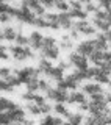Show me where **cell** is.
<instances>
[{
	"label": "cell",
	"mask_w": 111,
	"mask_h": 125,
	"mask_svg": "<svg viewBox=\"0 0 111 125\" xmlns=\"http://www.w3.org/2000/svg\"><path fill=\"white\" fill-rule=\"evenodd\" d=\"M69 103L72 105H81V103H86L88 99H86V94L83 91H72L69 94Z\"/></svg>",
	"instance_id": "obj_18"
},
{
	"label": "cell",
	"mask_w": 111,
	"mask_h": 125,
	"mask_svg": "<svg viewBox=\"0 0 111 125\" xmlns=\"http://www.w3.org/2000/svg\"><path fill=\"white\" fill-rule=\"evenodd\" d=\"M67 122H70V124H74V125H83V122H85V116H83L80 111L70 113L69 117H67Z\"/></svg>",
	"instance_id": "obj_26"
},
{
	"label": "cell",
	"mask_w": 111,
	"mask_h": 125,
	"mask_svg": "<svg viewBox=\"0 0 111 125\" xmlns=\"http://www.w3.org/2000/svg\"><path fill=\"white\" fill-rule=\"evenodd\" d=\"M99 10V6L96 5V3H91V2H88V3H85V11L86 13H96V11Z\"/></svg>",
	"instance_id": "obj_39"
},
{
	"label": "cell",
	"mask_w": 111,
	"mask_h": 125,
	"mask_svg": "<svg viewBox=\"0 0 111 125\" xmlns=\"http://www.w3.org/2000/svg\"><path fill=\"white\" fill-rule=\"evenodd\" d=\"M41 5L45 8V11H47V10L50 11V10H53V8H55V2H50V0H42Z\"/></svg>",
	"instance_id": "obj_42"
},
{
	"label": "cell",
	"mask_w": 111,
	"mask_h": 125,
	"mask_svg": "<svg viewBox=\"0 0 111 125\" xmlns=\"http://www.w3.org/2000/svg\"><path fill=\"white\" fill-rule=\"evenodd\" d=\"M92 41H94V45H96V50H100V52H106V50H110V44H108V41H106V38H105L103 33L96 34V38H94Z\"/></svg>",
	"instance_id": "obj_16"
},
{
	"label": "cell",
	"mask_w": 111,
	"mask_h": 125,
	"mask_svg": "<svg viewBox=\"0 0 111 125\" xmlns=\"http://www.w3.org/2000/svg\"><path fill=\"white\" fill-rule=\"evenodd\" d=\"M105 34V38H106V41H108V44L111 45V30H108L106 33H103Z\"/></svg>",
	"instance_id": "obj_46"
},
{
	"label": "cell",
	"mask_w": 111,
	"mask_h": 125,
	"mask_svg": "<svg viewBox=\"0 0 111 125\" xmlns=\"http://www.w3.org/2000/svg\"><path fill=\"white\" fill-rule=\"evenodd\" d=\"M11 75H13V70H11L10 67H0V78H2V80L8 81V78H10Z\"/></svg>",
	"instance_id": "obj_35"
},
{
	"label": "cell",
	"mask_w": 111,
	"mask_h": 125,
	"mask_svg": "<svg viewBox=\"0 0 111 125\" xmlns=\"http://www.w3.org/2000/svg\"><path fill=\"white\" fill-rule=\"evenodd\" d=\"M47 77H49L50 80H55V81L58 83V81L64 80V77H66V75H64V70H61V69L58 67V66H53V69L49 72V75H47Z\"/></svg>",
	"instance_id": "obj_25"
},
{
	"label": "cell",
	"mask_w": 111,
	"mask_h": 125,
	"mask_svg": "<svg viewBox=\"0 0 111 125\" xmlns=\"http://www.w3.org/2000/svg\"><path fill=\"white\" fill-rule=\"evenodd\" d=\"M70 62V66H74L75 70H86L89 67V60L86 56H83V55L77 53V52H70L69 53V60H67Z\"/></svg>",
	"instance_id": "obj_6"
},
{
	"label": "cell",
	"mask_w": 111,
	"mask_h": 125,
	"mask_svg": "<svg viewBox=\"0 0 111 125\" xmlns=\"http://www.w3.org/2000/svg\"><path fill=\"white\" fill-rule=\"evenodd\" d=\"M45 21L49 22V28L50 30H61V27H59V19H58V13H52V11H47V13L44 14Z\"/></svg>",
	"instance_id": "obj_14"
},
{
	"label": "cell",
	"mask_w": 111,
	"mask_h": 125,
	"mask_svg": "<svg viewBox=\"0 0 111 125\" xmlns=\"http://www.w3.org/2000/svg\"><path fill=\"white\" fill-rule=\"evenodd\" d=\"M58 19H59V27L61 30H72L74 28V21L69 16V13H58Z\"/></svg>",
	"instance_id": "obj_15"
},
{
	"label": "cell",
	"mask_w": 111,
	"mask_h": 125,
	"mask_svg": "<svg viewBox=\"0 0 111 125\" xmlns=\"http://www.w3.org/2000/svg\"><path fill=\"white\" fill-rule=\"evenodd\" d=\"M0 33H2V28H0Z\"/></svg>",
	"instance_id": "obj_51"
},
{
	"label": "cell",
	"mask_w": 111,
	"mask_h": 125,
	"mask_svg": "<svg viewBox=\"0 0 111 125\" xmlns=\"http://www.w3.org/2000/svg\"><path fill=\"white\" fill-rule=\"evenodd\" d=\"M8 58H10V50H8V47H5L3 44H0V60L6 61Z\"/></svg>",
	"instance_id": "obj_37"
},
{
	"label": "cell",
	"mask_w": 111,
	"mask_h": 125,
	"mask_svg": "<svg viewBox=\"0 0 111 125\" xmlns=\"http://www.w3.org/2000/svg\"><path fill=\"white\" fill-rule=\"evenodd\" d=\"M34 25H36L38 28H49V22L45 21L44 16H42V17H36V21H34Z\"/></svg>",
	"instance_id": "obj_36"
},
{
	"label": "cell",
	"mask_w": 111,
	"mask_h": 125,
	"mask_svg": "<svg viewBox=\"0 0 111 125\" xmlns=\"http://www.w3.org/2000/svg\"><path fill=\"white\" fill-rule=\"evenodd\" d=\"M42 42H44V36H42L38 30L31 31L30 36H28V47L33 50V52L34 50H41L42 49Z\"/></svg>",
	"instance_id": "obj_11"
},
{
	"label": "cell",
	"mask_w": 111,
	"mask_h": 125,
	"mask_svg": "<svg viewBox=\"0 0 111 125\" xmlns=\"http://www.w3.org/2000/svg\"><path fill=\"white\" fill-rule=\"evenodd\" d=\"M103 53L105 52H100V50H96V52H94L92 55H91V56L88 58V60L91 61V62H94V64H96V67L99 64H100L102 61H103Z\"/></svg>",
	"instance_id": "obj_31"
},
{
	"label": "cell",
	"mask_w": 111,
	"mask_h": 125,
	"mask_svg": "<svg viewBox=\"0 0 111 125\" xmlns=\"http://www.w3.org/2000/svg\"><path fill=\"white\" fill-rule=\"evenodd\" d=\"M17 106V103L6 97H0V113H10L11 109H14Z\"/></svg>",
	"instance_id": "obj_21"
},
{
	"label": "cell",
	"mask_w": 111,
	"mask_h": 125,
	"mask_svg": "<svg viewBox=\"0 0 111 125\" xmlns=\"http://www.w3.org/2000/svg\"><path fill=\"white\" fill-rule=\"evenodd\" d=\"M64 122H63V119L59 116H50L47 114L42 117V120L39 122V125H63Z\"/></svg>",
	"instance_id": "obj_22"
},
{
	"label": "cell",
	"mask_w": 111,
	"mask_h": 125,
	"mask_svg": "<svg viewBox=\"0 0 111 125\" xmlns=\"http://www.w3.org/2000/svg\"><path fill=\"white\" fill-rule=\"evenodd\" d=\"M88 105H89V113H91V116L105 114V113L110 109L108 103H106V100H105V92H103V94H99V95L91 97V100L88 102Z\"/></svg>",
	"instance_id": "obj_2"
},
{
	"label": "cell",
	"mask_w": 111,
	"mask_h": 125,
	"mask_svg": "<svg viewBox=\"0 0 111 125\" xmlns=\"http://www.w3.org/2000/svg\"><path fill=\"white\" fill-rule=\"evenodd\" d=\"M13 91H14L13 86L8 83V81H5V80L0 78V92H13Z\"/></svg>",
	"instance_id": "obj_34"
},
{
	"label": "cell",
	"mask_w": 111,
	"mask_h": 125,
	"mask_svg": "<svg viewBox=\"0 0 111 125\" xmlns=\"http://www.w3.org/2000/svg\"><path fill=\"white\" fill-rule=\"evenodd\" d=\"M96 70H97V67H88L85 70V78L86 80H92L96 77Z\"/></svg>",
	"instance_id": "obj_38"
},
{
	"label": "cell",
	"mask_w": 111,
	"mask_h": 125,
	"mask_svg": "<svg viewBox=\"0 0 111 125\" xmlns=\"http://www.w3.org/2000/svg\"><path fill=\"white\" fill-rule=\"evenodd\" d=\"M22 6H25V8H28V10L33 13L36 17H42L47 11H45V8L41 5V2H38V0H23V2L21 3Z\"/></svg>",
	"instance_id": "obj_9"
},
{
	"label": "cell",
	"mask_w": 111,
	"mask_h": 125,
	"mask_svg": "<svg viewBox=\"0 0 111 125\" xmlns=\"http://www.w3.org/2000/svg\"><path fill=\"white\" fill-rule=\"evenodd\" d=\"M50 88H52V86H50V83H49L47 80H39V91H44V92H47Z\"/></svg>",
	"instance_id": "obj_40"
},
{
	"label": "cell",
	"mask_w": 111,
	"mask_h": 125,
	"mask_svg": "<svg viewBox=\"0 0 111 125\" xmlns=\"http://www.w3.org/2000/svg\"><path fill=\"white\" fill-rule=\"evenodd\" d=\"M74 30L77 31L78 34H83V36H96V27L92 23H89L88 21H77L74 22Z\"/></svg>",
	"instance_id": "obj_7"
},
{
	"label": "cell",
	"mask_w": 111,
	"mask_h": 125,
	"mask_svg": "<svg viewBox=\"0 0 111 125\" xmlns=\"http://www.w3.org/2000/svg\"><path fill=\"white\" fill-rule=\"evenodd\" d=\"M53 109H55V113H56L59 117H69V114H70V111L67 109V106L64 103H56Z\"/></svg>",
	"instance_id": "obj_30"
},
{
	"label": "cell",
	"mask_w": 111,
	"mask_h": 125,
	"mask_svg": "<svg viewBox=\"0 0 111 125\" xmlns=\"http://www.w3.org/2000/svg\"><path fill=\"white\" fill-rule=\"evenodd\" d=\"M45 97L56 103H66L69 100V94L67 91H63V89H58V88H50L49 91L45 92Z\"/></svg>",
	"instance_id": "obj_8"
},
{
	"label": "cell",
	"mask_w": 111,
	"mask_h": 125,
	"mask_svg": "<svg viewBox=\"0 0 111 125\" xmlns=\"http://www.w3.org/2000/svg\"><path fill=\"white\" fill-rule=\"evenodd\" d=\"M63 125H74V124H70V122H64Z\"/></svg>",
	"instance_id": "obj_49"
},
{
	"label": "cell",
	"mask_w": 111,
	"mask_h": 125,
	"mask_svg": "<svg viewBox=\"0 0 111 125\" xmlns=\"http://www.w3.org/2000/svg\"><path fill=\"white\" fill-rule=\"evenodd\" d=\"M77 53L83 55V56L89 58L91 55L96 52V45H94V41L92 39H86V41H81L80 44L77 45V50H75Z\"/></svg>",
	"instance_id": "obj_10"
},
{
	"label": "cell",
	"mask_w": 111,
	"mask_h": 125,
	"mask_svg": "<svg viewBox=\"0 0 111 125\" xmlns=\"http://www.w3.org/2000/svg\"><path fill=\"white\" fill-rule=\"evenodd\" d=\"M69 6H70V10H85V5L81 2H70Z\"/></svg>",
	"instance_id": "obj_43"
},
{
	"label": "cell",
	"mask_w": 111,
	"mask_h": 125,
	"mask_svg": "<svg viewBox=\"0 0 111 125\" xmlns=\"http://www.w3.org/2000/svg\"><path fill=\"white\" fill-rule=\"evenodd\" d=\"M14 17L17 19L21 23H28V25H34V21H36V16L31 13L28 8H25V6H22V5L19 6V8H16Z\"/></svg>",
	"instance_id": "obj_5"
},
{
	"label": "cell",
	"mask_w": 111,
	"mask_h": 125,
	"mask_svg": "<svg viewBox=\"0 0 111 125\" xmlns=\"http://www.w3.org/2000/svg\"><path fill=\"white\" fill-rule=\"evenodd\" d=\"M3 31V38H5V41H16V36H17L19 30L14 28V27L11 25H6L5 28H2Z\"/></svg>",
	"instance_id": "obj_24"
},
{
	"label": "cell",
	"mask_w": 111,
	"mask_h": 125,
	"mask_svg": "<svg viewBox=\"0 0 111 125\" xmlns=\"http://www.w3.org/2000/svg\"><path fill=\"white\" fill-rule=\"evenodd\" d=\"M55 8L59 11V13H69V10H70V6H69V3L67 2H55Z\"/></svg>",
	"instance_id": "obj_33"
},
{
	"label": "cell",
	"mask_w": 111,
	"mask_h": 125,
	"mask_svg": "<svg viewBox=\"0 0 111 125\" xmlns=\"http://www.w3.org/2000/svg\"><path fill=\"white\" fill-rule=\"evenodd\" d=\"M81 91L89 97H94V95H99V94L105 92L103 88H102V84H99V83H86V84H83Z\"/></svg>",
	"instance_id": "obj_13"
},
{
	"label": "cell",
	"mask_w": 111,
	"mask_h": 125,
	"mask_svg": "<svg viewBox=\"0 0 111 125\" xmlns=\"http://www.w3.org/2000/svg\"><path fill=\"white\" fill-rule=\"evenodd\" d=\"M94 80H96V83H99V84H110V81H111V73H108V72H105V70H102V69L97 67Z\"/></svg>",
	"instance_id": "obj_19"
},
{
	"label": "cell",
	"mask_w": 111,
	"mask_h": 125,
	"mask_svg": "<svg viewBox=\"0 0 111 125\" xmlns=\"http://www.w3.org/2000/svg\"><path fill=\"white\" fill-rule=\"evenodd\" d=\"M42 58L49 61H56L59 58V47L58 41L53 36H44V42H42V49H41Z\"/></svg>",
	"instance_id": "obj_1"
},
{
	"label": "cell",
	"mask_w": 111,
	"mask_h": 125,
	"mask_svg": "<svg viewBox=\"0 0 111 125\" xmlns=\"http://www.w3.org/2000/svg\"><path fill=\"white\" fill-rule=\"evenodd\" d=\"M78 36H80V34H78V33H77V31H75L74 28H72V30H70V38H72V39H77Z\"/></svg>",
	"instance_id": "obj_47"
},
{
	"label": "cell",
	"mask_w": 111,
	"mask_h": 125,
	"mask_svg": "<svg viewBox=\"0 0 111 125\" xmlns=\"http://www.w3.org/2000/svg\"><path fill=\"white\" fill-rule=\"evenodd\" d=\"M25 109L30 113L31 116H41L42 114V109H41V105H38V103H27L25 105Z\"/></svg>",
	"instance_id": "obj_28"
},
{
	"label": "cell",
	"mask_w": 111,
	"mask_h": 125,
	"mask_svg": "<svg viewBox=\"0 0 111 125\" xmlns=\"http://www.w3.org/2000/svg\"><path fill=\"white\" fill-rule=\"evenodd\" d=\"M58 47L61 52H67V50H72L74 47V39L70 36H67V34H64V36H61V39L58 41Z\"/></svg>",
	"instance_id": "obj_20"
},
{
	"label": "cell",
	"mask_w": 111,
	"mask_h": 125,
	"mask_svg": "<svg viewBox=\"0 0 111 125\" xmlns=\"http://www.w3.org/2000/svg\"><path fill=\"white\" fill-rule=\"evenodd\" d=\"M69 16L72 19H77V21H86L88 13L85 10H69Z\"/></svg>",
	"instance_id": "obj_29"
},
{
	"label": "cell",
	"mask_w": 111,
	"mask_h": 125,
	"mask_svg": "<svg viewBox=\"0 0 111 125\" xmlns=\"http://www.w3.org/2000/svg\"><path fill=\"white\" fill-rule=\"evenodd\" d=\"M105 100H106V103H111V91L105 92Z\"/></svg>",
	"instance_id": "obj_48"
},
{
	"label": "cell",
	"mask_w": 111,
	"mask_h": 125,
	"mask_svg": "<svg viewBox=\"0 0 111 125\" xmlns=\"http://www.w3.org/2000/svg\"><path fill=\"white\" fill-rule=\"evenodd\" d=\"M13 73L19 78L21 84H28L31 83L33 80H38V75H39V70L38 67H31V66H25V67H21V69H16L13 70Z\"/></svg>",
	"instance_id": "obj_3"
},
{
	"label": "cell",
	"mask_w": 111,
	"mask_h": 125,
	"mask_svg": "<svg viewBox=\"0 0 111 125\" xmlns=\"http://www.w3.org/2000/svg\"><path fill=\"white\" fill-rule=\"evenodd\" d=\"M92 25L96 27V30H100L102 33H106L108 30H111L110 23L106 21H99V19H92Z\"/></svg>",
	"instance_id": "obj_27"
},
{
	"label": "cell",
	"mask_w": 111,
	"mask_h": 125,
	"mask_svg": "<svg viewBox=\"0 0 111 125\" xmlns=\"http://www.w3.org/2000/svg\"><path fill=\"white\" fill-rule=\"evenodd\" d=\"M13 125H34L33 120H23V122H17V124H13Z\"/></svg>",
	"instance_id": "obj_45"
},
{
	"label": "cell",
	"mask_w": 111,
	"mask_h": 125,
	"mask_svg": "<svg viewBox=\"0 0 111 125\" xmlns=\"http://www.w3.org/2000/svg\"><path fill=\"white\" fill-rule=\"evenodd\" d=\"M55 88H58V89H63V91H77V88H78V83L74 80L70 75H66L64 77V80H61V81H58L56 86Z\"/></svg>",
	"instance_id": "obj_12"
},
{
	"label": "cell",
	"mask_w": 111,
	"mask_h": 125,
	"mask_svg": "<svg viewBox=\"0 0 111 125\" xmlns=\"http://www.w3.org/2000/svg\"><path fill=\"white\" fill-rule=\"evenodd\" d=\"M53 69V64L50 62L49 60H45V58H41L38 62V70L39 73H44V75H49V72Z\"/></svg>",
	"instance_id": "obj_23"
},
{
	"label": "cell",
	"mask_w": 111,
	"mask_h": 125,
	"mask_svg": "<svg viewBox=\"0 0 111 125\" xmlns=\"http://www.w3.org/2000/svg\"><path fill=\"white\" fill-rule=\"evenodd\" d=\"M58 67L61 69V70H64V72H66V70H69L70 67H72V66H70V62H69V61H66V60H61V61L58 62Z\"/></svg>",
	"instance_id": "obj_41"
},
{
	"label": "cell",
	"mask_w": 111,
	"mask_h": 125,
	"mask_svg": "<svg viewBox=\"0 0 111 125\" xmlns=\"http://www.w3.org/2000/svg\"><path fill=\"white\" fill-rule=\"evenodd\" d=\"M22 99L23 100H27V103H38V105H42V103H45V97L44 95H41V94H36V92H23L22 94Z\"/></svg>",
	"instance_id": "obj_17"
},
{
	"label": "cell",
	"mask_w": 111,
	"mask_h": 125,
	"mask_svg": "<svg viewBox=\"0 0 111 125\" xmlns=\"http://www.w3.org/2000/svg\"><path fill=\"white\" fill-rule=\"evenodd\" d=\"M11 21V16L6 13H0V23H8Z\"/></svg>",
	"instance_id": "obj_44"
},
{
	"label": "cell",
	"mask_w": 111,
	"mask_h": 125,
	"mask_svg": "<svg viewBox=\"0 0 111 125\" xmlns=\"http://www.w3.org/2000/svg\"><path fill=\"white\" fill-rule=\"evenodd\" d=\"M11 56L14 58L16 61H27V60H34L36 55L34 52L30 49V47H21V45H11L8 47Z\"/></svg>",
	"instance_id": "obj_4"
},
{
	"label": "cell",
	"mask_w": 111,
	"mask_h": 125,
	"mask_svg": "<svg viewBox=\"0 0 111 125\" xmlns=\"http://www.w3.org/2000/svg\"><path fill=\"white\" fill-rule=\"evenodd\" d=\"M108 86H110V91H111V81H110V84H108Z\"/></svg>",
	"instance_id": "obj_50"
},
{
	"label": "cell",
	"mask_w": 111,
	"mask_h": 125,
	"mask_svg": "<svg viewBox=\"0 0 111 125\" xmlns=\"http://www.w3.org/2000/svg\"><path fill=\"white\" fill-rule=\"evenodd\" d=\"M16 45H21V47H28V36H25V34L22 33L21 30H19L17 36H16Z\"/></svg>",
	"instance_id": "obj_32"
}]
</instances>
